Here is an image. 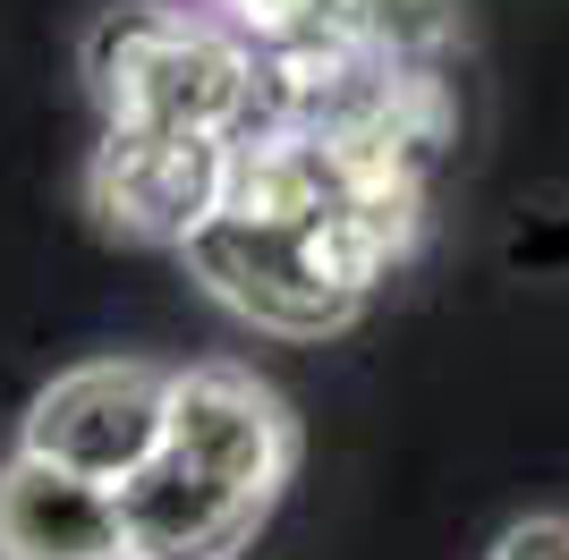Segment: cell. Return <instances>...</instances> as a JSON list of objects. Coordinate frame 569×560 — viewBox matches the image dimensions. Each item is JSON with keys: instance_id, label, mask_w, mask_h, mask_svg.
Segmentation results:
<instances>
[{"instance_id": "3", "label": "cell", "mask_w": 569, "mask_h": 560, "mask_svg": "<svg viewBox=\"0 0 569 560\" xmlns=\"http://www.w3.org/2000/svg\"><path fill=\"white\" fill-rule=\"evenodd\" d=\"M0 560H128L119 492L18 450L0 467Z\"/></svg>"}, {"instance_id": "1", "label": "cell", "mask_w": 569, "mask_h": 560, "mask_svg": "<svg viewBox=\"0 0 569 560\" xmlns=\"http://www.w3.org/2000/svg\"><path fill=\"white\" fill-rule=\"evenodd\" d=\"M289 467H298L289 399L238 366H188L170 382L153 459L119 484L128 560H238L272 518Z\"/></svg>"}, {"instance_id": "2", "label": "cell", "mask_w": 569, "mask_h": 560, "mask_svg": "<svg viewBox=\"0 0 569 560\" xmlns=\"http://www.w3.org/2000/svg\"><path fill=\"white\" fill-rule=\"evenodd\" d=\"M170 366H144V357H94V366H69L34 408H26V442L34 459L69 467V476H94V484H128L153 442H162L170 417Z\"/></svg>"}, {"instance_id": "4", "label": "cell", "mask_w": 569, "mask_h": 560, "mask_svg": "<svg viewBox=\"0 0 569 560\" xmlns=\"http://www.w3.org/2000/svg\"><path fill=\"white\" fill-rule=\"evenodd\" d=\"M485 560H569V518H519Z\"/></svg>"}]
</instances>
